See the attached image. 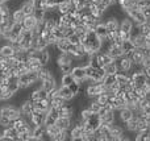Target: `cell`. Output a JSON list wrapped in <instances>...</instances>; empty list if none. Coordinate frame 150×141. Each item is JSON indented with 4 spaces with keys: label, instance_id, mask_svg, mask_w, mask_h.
Listing matches in <instances>:
<instances>
[{
    "label": "cell",
    "instance_id": "6da1fadb",
    "mask_svg": "<svg viewBox=\"0 0 150 141\" xmlns=\"http://www.w3.org/2000/svg\"><path fill=\"white\" fill-rule=\"evenodd\" d=\"M82 45L84 46L86 52L88 54H93V53L99 52L101 47V38H99L98 34L93 30H88L86 37L82 40Z\"/></svg>",
    "mask_w": 150,
    "mask_h": 141
},
{
    "label": "cell",
    "instance_id": "7a4b0ae2",
    "mask_svg": "<svg viewBox=\"0 0 150 141\" xmlns=\"http://www.w3.org/2000/svg\"><path fill=\"white\" fill-rule=\"evenodd\" d=\"M86 77H87V81L84 83H90V82H101L105 75V71H104L103 67H92L90 65H86Z\"/></svg>",
    "mask_w": 150,
    "mask_h": 141
},
{
    "label": "cell",
    "instance_id": "3957f363",
    "mask_svg": "<svg viewBox=\"0 0 150 141\" xmlns=\"http://www.w3.org/2000/svg\"><path fill=\"white\" fill-rule=\"evenodd\" d=\"M37 82H38V77H37V73H33V71H28L18 77V83L21 89H28V87L36 89Z\"/></svg>",
    "mask_w": 150,
    "mask_h": 141
},
{
    "label": "cell",
    "instance_id": "277c9868",
    "mask_svg": "<svg viewBox=\"0 0 150 141\" xmlns=\"http://www.w3.org/2000/svg\"><path fill=\"white\" fill-rule=\"evenodd\" d=\"M105 90L107 87L103 84V82H90V84L86 86V95L88 98H95Z\"/></svg>",
    "mask_w": 150,
    "mask_h": 141
},
{
    "label": "cell",
    "instance_id": "5b68a950",
    "mask_svg": "<svg viewBox=\"0 0 150 141\" xmlns=\"http://www.w3.org/2000/svg\"><path fill=\"white\" fill-rule=\"evenodd\" d=\"M125 12H127V16L134 24H144V23H146V21H148V18L144 16L142 11H141L140 8H137L136 5H134V7H132V8H129V9H127Z\"/></svg>",
    "mask_w": 150,
    "mask_h": 141
},
{
    "label": "cell",
    "instance_id": "8992f818",
    "mask_svg": "<svg viewBox=\"0 0 150 141\" xmlns=\"http://www.w3.org/2000/svg\"><path fill=\"white\" fill-rule=\"evenodd\" d=\"M0 115L3 116H7L8 119H11V120H16V119L21 118V113H20V108L16 107V106L13 104H7V106H3L1 108H0Z\"/></svg>",
    "mask_w": 150,
    "mask_h": 141
},
{
    "label": "cell",
    "instance_id": "52a82bcc",
    "mask_svg": "<svg viewBox=\"0 0 150 141\" xmlns=\"http://www.w3.org/2000/svg\"><path fill=\"white\" fill-rule=\"evenodd\" d=\"M32 40H33V33H32V30H28V29H23L20 36L17 37V41L20 42L21 47H23L24 50L30 49Z\"/></svg>",
    "mask_w": 150,
    "mask_h": 141
},
{
    "label": "cell",
    "instance_id": "ba28073f",
    "mask_svg": "<svg viewBox=\"0 0 150 141\" xmlns=\"http://www.w3.org/2000/svg\"><path fill=\"white\" fill-rule=\"evenodd\" d=\"M115 62H116L119 71H122V73H129V71L132 70L133 62H132V60H130L129 57H127V55H121V57L116 58Z\"/></svg>",
    "mask_w": 150,
    "mask_h": 141
},
{
    "label": "cell",
    "instance_id": "9c48e42d",
    "mask_svg": "<svg viewBox=\"0 0 150 141\" xmlns=\"http://www.w3.org/2000/svg\"><path fill=\"white\" fill-rule=\"evenodd\" d=\"M111 128V136H112V141H121L125 140V128L115 121L113 124L109 125Z\"/></svg>",
    "mask_w": 150,
    "mask_h": 141
},
{
    "label": "cell",
    "instance_id": "30bf717a",
    "mask_svg": "<svg viewBox=\"0 0 150 141\" xmlns=\"http://www.w3.org/2000/svg\"><path fill=\"white\" fill-rule=\"evenodd\" d=\"M20 113H21V118H24L25 120L30 121V116L33 113V103H32L30 99H25L23 103L20 104Z\"/></svg>",
    "mask_w": 150,
    "mask_h": 141
},
{
    "label": "cell",
    "instance_id": "8fae6325",
    "mask_svg": "<svg viewBox=\"0 0 150 141\" xmlns=\"http://www.w3.org/2000/svg\"><path fill=\"white\" fill-rule=\"evenodd\" d=\"M130 79H132V83L134 87H141L142 84H145L146 82L149 81L148 77L145 75L144 70H140V71H134V73L130 74Z\"/></svg>",
    "mask_w": 150,
    "mask_h": 141
},
{
    "label": "cell",
    "instance_id": "7c38bea8",
    "mask_svg": "<svg viewBox=\"0 0 150 141\" xmlns=\"http://www.w3.org/2000/svg\"><path fill=\"white\" fill-rule=\"evenodd\" d=\"M71 74H73L74 79L76 82H79V83H84L86 81H87V77H86V69L84 66H74L73 70H71Z\"/></svg>",
    "mask_w": 150,
    "mask_h": 141
},
{
    "label": "cell",
    "instance_id": "4fadbf2b",
    "mask_svg": "<svg viewBox=\"0 0 150 141\" xmlns=\"http://www.w3.org/2000/svg\"><path fill=\"white\" fill-rule=\"evenodd\" d=\"M46 113L47 112H44V111H33V113L30 116V124L33 127L44 125L45 119H46Z\"/></svg>",
    "mask_w": 150,
    "mask_h": 141
},
{
    "label": "cell",
    "instance_id": "5bb4252c",
    "mask_svg": "<svg viewBox=\"0 0 150 141\" xmlns=\"http://www.w3.org/2000/svg\"><path fill=\"white\" fill-rule=\"evenodd\" d=\"M116 118L119 119L120 121H122V123H127L128 120H130V119L133 118V115H134V112H133L130 108H128L127 106H124V107H121L120 110L116 111Z\"/></svg>",
    "mask_w": 150,
    "mask_h": 141
},
{
    "label": "cell",
    "instance_id": "9a60e30c",
    "mask_svg": "<svg viewBox=\"0 0 150 141\" xmlns=\"http://www.w3.org/2000/svg\"><path fill=\"white\" fill-rule=\"evenodd\" d=\"M46 137V127L45 125H37L33 127L32 129V139L30 141H37V140H45Z\"/></svg>",
    "mask_w": 150,
    "mask_h": 141
},
{
    "label": "cell",
    "instance_id": "2e32d148",
    "mask_svg": "<svg viewBox=\"0 0 150 141\" xmlns=\"http://www.w3.org/2000/svg\"><path fill=\"white\" fill-rule=\"evenodd\" d=\"M55 125L61 131H69L73 127V119L67 118V116H58L57 120H55Z\"/></svg>",
    "mask_w": 150,
    "mask_h": 141
},
{
    "label": "cell",
    "instance_id": "e0dca14e",
    "mask_svg": "<svg viewBox=\"0 0 150 141\" xmlns=\"http://www.w3.org/2000/svg\"><path fill=\"white\" fill-rule=\"evenodd\" d=\"M105 53L111 58H113V60L124 55V52H122V49H121V45H117V44H115V42L109 44V46H108V49L105 50Z\"/></svg>",
    "mask_w": 150,
    "mask_h": 141
},
{
    "label": "cell",
    "instance_id": "ac0fdd59",
    "mask_svg": "<svg viewBox=\"0 0 150 141\" xmlns=\"http://www.w3.org/2000/svg\"><path fill=\"white\" fill-rule=\"evenodd\" d=\"M26 66H28V70L29 71H33V73H37L40 69L44 67V65L41 63L40 58H36V57H30L28 55V61H26Z\"/></svg>",
    "mask_w": 150,
    "mask_h": 141
},
{
    "label": "cell",
    "instance_id": "d6986e66",
    "mask_svg": "<svg viewBox=\"0 0 150 141\" xmlns=\"http://www.w3.org/2000/svg\"><path fill=\"white\" fill-rule=\"evenodd\" d=\"M75 112L74 104H71L70 102H66L65 104H62L61 107H58V115L59 116H67V118H71Z\"/></svg>",
    "mask_w": 150,
    "mask_h": 141
},
{
    "label": "cell",
    "instance_id": "ffe728a7",
    "mask_svg": "<svg viewBox=\"0 0 150 141\" xmlns=\"http://www.w3.org/2000/svg\"><path fill=\"white\" fill-rule=\"evenodd\" d=\"M33 103V111H44V112H47L50 108V99L49 98H45V99H40L36 100Z\"/></svg>",
    "mask_w": 150,
    "mask_h": 141
},
{
    "label": "cell",
    "instance_id": "44dd1931",
    "mask_svg": "<svg viewBox=\"0 0 150 141\" xmlns=\"http://www.w3.org/2000/svg\"><path fill=\"white\" fill-rule=\"evenodd\" d=\"M84 133L83 125H73L69 129V139L70 140H82V136Z\"/></svg>",
    "mask_w": 150,
    "mask_h": 141
},
{
    "label": "cell",
    "instance_id": "7402d4cb",
    "mask_svg": "<svg viewBox=\"0 0 150 141\" xmlns=\"http://www.w3.org/2000/svg\"><path fill=\"white\" fill-rule=\"evenodd\" d=\"M116 121V111L109 110L104 113L103 116H100V124H107V125H111Z\"/></svg>",
    "mask_w": 150,
    "mask_h": 141
},
{
    "label": "cell",
    "instance_id": "603a6c76",
    "mask_svg": "<svg viewBox=\"0 0 150 141\" xmlns=\"http://www.w3.org/2000/svg\"><path fill=\"white\" fill-rule=\"evenodd\" d=\"M95 55H96V60H98L99 66H100V67H104L105 65H108L109 62H112V61H113V58H111L105 52H101V50L96 52Z\"/></svg>",
    "mask_w": 150,
    "mask_h": 141
},
{
    "label": "cell",
    "instance_id": "cb8c5ba5",
    "mask_svg": "<svg viewBox=\"0 0 150 141\" xmlns=\"http://www.w3.org/2000/svg\"><path fill=\"white\" fill-rule=\"evenodd\" d=\"M58 95H59L62 99H65L66 102H71L75 98V95L71 92V90L69 89V86H61L58 87Z\"/></svg>",
    "mask_w": 150,
    "mask_h": 141
},
{
    "label": "cell",
    "instance_id": "d4e9b609",
    "mask_svg": "<svg viewBox=\"0 0 150 141\" xmlns=\"http://www.w3.org/2000/svg\"><path fill=\"white\" fill-rule=\"evenodd\" d=\"M133 25H134V23H133V21L130 20L128 16H125V17L122 18L121 21H120L119 30H120V32H124V33H130V30H132Z\"/></svg>",
    "mask_w": 150,
    "mask_h": 141
},
{
    "label": "cell",
    "instance_id": "484cf974",
    "mask_svg": "<svg viewBox=\"0 0 150 141\" xmlns=\"http://www.w3.org/2000/svg\"><path fill=\"white\" fill-rule=\"evenodd\" d=\"M130 41H132L133 46L138 47V49H142L146 46V37H144L141 33L136 34V36H130Z\"/></svg>",
    "mask_w": 150,
    "mask_h": 141
},
{
    "label": "cell",
    "instance_id": "4316f807",
    "mask_svg": "<svg viewBox=\"0 0 150 141\" xmlns=\"http://www.w3.org/2000/svg\"><path fill=\"white\" fill-rule=\"evenodd\" d=\"M41 83V87L45 90V91H47V94H49L50 91H53L54 89H57V81H55L54 77H50V78L45 79V81L40 82Z\"/></svg>",
    "mask_w": 150,
    "mask_h": 141
},
{
    "label": "cell",
    "instance_id": "83f0119b",
    "mask_svg": "<svg viewBox=\"0 0 150 141\" xmlns=\"http://www.w3.org/2000/svg\"><path fill=\"white\" fill-rule=\"evenodd\" d=\"M5 137H8L9 139V141H16L18 140V132L17 129L15 128V127L9 125V127H5V128H3V133Z\"/></svg>",
    "mask_w": 150,
    "mask_h": 141
},
{
    "label": "cell",
    "instance_id": "f1b7e54d",
    "mask_svg": "<svg viewBox=\"0 0 150 141\" xmlns=\"http://www.w3.org/2000/svg\"><path fill=\"white\" fill-rule=\"evenodd\" d=\"M37 18L34 17L33 15H28L25 16V18L23 20V23H21V25H23L24 29H28V30H32V29L34 28V26L37 25Z\"/></svg>",
    "mask_w": 150,
    "mask_h": 141
},
{
    "label": "cell",
    "instance_id": "f546056e",
    "mask_svg": "<svg viewBox=\"0 0 150 141\" xmlns=\"http://www.w3.org/2000/svg\"><path fill=\"white\" fill-rule=\"evenodd\" d=\"M25 13L23 12V9L21 8H16V9H13L12 12H11V17H12V20L15 21V23H23V20L25 18Z\"/></svg>",
    "mask_w": 150,
    "mask_h": 141
},
{
    "label": "cell",
    "instance_id": "4dcf8cb0",
    "mask_svg": "<svg viewBox=\"0 0 150 141\" xmlns=\"http://www.w3.org/2000/svg\"><path fill=\"white\" fill-rule=\"evenodd\" d=\"M95 33L98 34V37L99 38H105L107 37V34H108V29H107V26H105V24L103 23V21H100V23L96 25V28H95Z\"/></svg>",
    "mask_w": 150,
    "mask_h": 141
},
{
    "label": "cell",
    "instance_id": "1f68e13d",
    "mask_svg": "<svg viewBox=\"0 0 150 141\" xmlns=\"http://www.w3.org/2000/svg\"><path fill=\"white\" fill-rule=\"evenodd\" d=\"M61 132V129L58 128L55 124H53V125H47L46 127V137L49 140H54L55 137H57V135Z\"/></svg>",
    "mask_w": 150,
    "mask_h": 141
},
{
    "label": "cell",
    "instance_id": "d6a6232c",
    "mask_svg": "<svg viewBox=\"0 0 150 141\" xmlns=\"http://www.w3.org/2000/svg\"><path fill=\"white\" fill-rule=\"evenodd\" d=\"M136 141H150V128L146 127L145 129L140 131L138 133H136V137H134Z\"/></svg>",
    "mask_w": 150,
    "mask_h": 141
},
{
    "label": "cell",
    "instance_id": "836d02e7",
    "mask_svg": "<svg viewBox=\"0 0 150 141\" xmlns=\"http://www.w3.org/2000/svg\"><path fill=\"white\" fill-rule=\"evenodd\" d=\"M0 53H3L5 57H12V55H15V49L12 47V45L9 42H5L0 46Z\"/></svg>",
    "mask_w": 150,
    "mask_h": 141
},
{
    "label": "cell",
    "instance_id": "e575fe53",
    "mask_svg": "<svg viewBox=\"0 0 150 141\" xmlns=\"http://www.w3.org/2000/svg\"><path fill=\"white\" fill-rule=\"evenodd\" d=\"M20 8L23 9V12L25 13L26 16H28V15H33L34 5H33V1H32V0H25V1L21 4Z\"/></svg>",
    "mask_w": 150,
    "mask_h": 141
},
{
    "label": "cell",
    "instance_id": "d590c367",
    "mask_svg": "<svg viewBox=\"0 0 150 141\" xmlns=\"http://www.w3.org/2000/svg\"><path fill=\"white\" fill-rule=\"evenodd\" d=\"M70 9H71L70 0H63V1H61L59 4L57 5V11L61 13V15H63V13H69Z\"/></svg>",
    "mask_w": 150,
    "mask_h": 141
},
{
    "label": "cell",
    "instance_id": "8d00e7d4",
    "mask_svg": "<svg viewBox=\"0 0 150 141\" xmlns=\"http://www.w3.org/2000/svg\"><path fill=\"white\" fill-rule=\"evenodd\" d=\"M37 77H38V82H42V81H45V79L50 78V77H54V75L47 70V67H45L44 66L42 69H40V70L37 71Z\"/></svg>",
    "mask_w": 150,
    "mask_h": 141
},
{
    "label": "cell",
    "instance_id": "74e56055",
    "mask_svg": "<svg viewBox=\"0 0 150 141\" xmlns=\"http://www.w3.org/2000/svg\"><path fill=\"white\" fill-rule=\"evenodd\" d=\"M100 103L98 102V100L95 99V98H91L90 99V103H88V106H87V108L91 111L92 113H98L99 112V110H100Z\"/></svg>",
    "mask_w": 150,
    "mask_h": 141
},
{
    "label": "cell",
    "instance_id": "f35d334b",
    "mask_svg": "<svg viewBox=\"0 0 150 141\" xmlns=\"http://www.w3.org/2000/svg\"><path fill=\"white\" fill-rule=\"evenodd\" d=\"M40 61H41V63L44 66H46L47 63L52 61V57H50V53H49V50H47V47H46V49H44V50H41V54H40Z\"/></svg>",
    "mask_w": 150,
    "mask_h": 141
},
{
    "label": "cell",
    "instance_id": "ab89813d",
    "mask_svg": "<svg viewBox=\"0 0 150 141\" xmlns=\"http://www.w3.org/2000/svg\"><path fill=\"white\" fill-rule=\"evenodd\" d=\"M73 82H75V79H74V77H73V74L71 73H69V74H62V77H61V86H70Z\"/></svg>",
    "mask_w": 150,
    "mask_h": 141
},
{
    "label": "cell",
    "instance_id": "60d3db41",
    "mask_svg": "<svg viewBox=\"0 0 150 141\" xmlns=\"http://www.w3.org/2000/svg\"><path fill=\"white\" fill-rule=\"evenodd\" d=\"M101 82H103V84L105 87H109L111 84L116 83V74H105Z\"/></svg>",
    "mask_w": 150,
    "mask_h": 141
},
{
    "label": "cell",
    "instance_id": "b9f144b4",
    "mask_svg": "<svg viewBox=\"0 0 150 141\" xmlns=\"http://www.w3.org/2000/svg\"><path fill=\"white\" fill-rule=\"evenodd\" d=\"M66 103V100L65 99H62V98L59 96V95H54V96H52L50 98V106L52 107H61L62 104H65Z\"/></svg>",
    "mask_w": 150,
    "mask_h": 141
},
{
    "label": "cell",
    "instance_id": "7bdbcfd3",
    "mask_svg": "<svg viewBox=\"0 0 150 141\" xmlns=\"http://www.w3.org/2000/svg\"><path fill=\"white\" fill-rule=\"evenodd\" d=\"M117 4L120 5V8H121V9L127 11V9H129V8L134 7V5H136V0H119V1H117Z\"/></svg>",
    "mask_w": 150,
    "mask_h": 141
},
{
    "label": "cell",
    "instance_id": "ee69618b",
    "mask_svg": "<svg viewBox=\"0 0 150 141\" xmlns=\"http://www.w3.org/2000/svg\"><path fill=\"white\" fill-rule=\"evenodd\" d=\"M95 99L98 100L99 103H100V106H105V104H108L109 95H108V92H107V90H105V91H103V92H100V94H99L98 96H95Z\"/></svg>",
    "mask_w": 150,
    "mask_h": 141
},
{
    "label": "cell",
    "instance_id": "f6af8a7d",
    "mask_svg": "<svg viewBox=\"0 0 150 141\" xmlns=\"http://www.w3.org/2000/svg\"><path fill=\"white\" fill-rule=\"evenodd\" d=\"M104 71H105V74H116L117 71H119V69H117V65L116 62H115V60L112 61V62H109L108 65L104 66Z\"/></svg>",
    "mask_w": 150,
    "mask_h": 141
},
{
    "label": "cell",
    "instance_id": "bcb514c9",
    "mask_svg": "<svg viewBox=\"0 0 150 141\" xmlns=\"http://www.w3.org/2000/svg\"><path fill=\"white\" fill-rule=\"evenodd\" d=\"M121 49H122V52H124V55H128L133 49H134V46H133V44H132L130 40H127V41H122Z\"/></svg>",
    "mask_w": 150,
    "mask_h": 141
},
{
    "label": "cell",
    "instance_id": "7dc6e473",
    "mask_svg": "<svg viewBox=\"0 0 150 141\" xmlns=\"http://www.w3.org/2000/svg\"><path fill=\"white\" fill-rule=\"evenodd\" d=\"M138 25V29H140V33L142 34L144 37H148L150 34V24L146 21L144 24H137Z\"/></svg>",
    "mask_w": 150,
    "mask_h": 141
},
{
    "label": "cell",
    "instance_id": "c3c4849f",
    "mask_svg": "<svg viewBox=\"0 0 150 141\" xmlns=\"http://www.w3.org/2000/svg\"><path fill=\"white\" fill-rule=\"evenodd\" d=\"M73 67H74V66L71 65V63H61V65H58V70L61 71V74H69V73H71Z\"/></svg>",
    "mask_w": 150,
    "mask_h": 141
},
{
    "label": "cell",
    "instance_id": "681fc988",
    "mask_svg": "<svg viewBox=\"0 0 150 141\" xmlns=\"http://www.w3.org/2000/svg\"><path fill=\"white\" fill-rule=\"evenodd\" d=\"M33 16L37 18V21H42L45 18V9H42V8H34Z\"/></svg>",
    "mask_w": 150,
    "mask_h": 141
},
{
    "label": "cell",
    "instance_id": "f907efd6",
    "mask_svg": "<svg viewBox=\"0 0 150 141\" xmlns=\"http://www.w3.org/2000/svg\"><path fill=\"white\" fill-rule=\"evenodd\" d=\"M65 140H69V131H61L54 139V141H65Z\"/></svg>",
    "mask_w": 150,
    "mask_h": 141
},
{
    "label": "cell",
    "instance_id": "816d5d0a",
    "mask_svg": "<svg viewBox=\"0 0 150 141\" xmlns=\"http://www.w3.org/2000/svg\"><path fill=\"white\" fill-rule=\"evenodd\" d=\"M67 40L71 42V44H74V45H79L80 42H82V41H80V37L78 36V34L75 33V32H74L73 34H70V36L67 37Z\"/></svg>",
    "mask_w": 150,
    "mask_h": 141
},
{
    "label": "cell",
    "instance_id": "f5cc1de1",
    "mask_svg": "<svg viewBox=\"0 0 150 141\" xmlns=\"http://www.w3.org/2000/svg\"><path fill=\"white\" fill-rule=\"evenodd\" d=\"M0 125L1 127H9V125H12V120L11 119H8L7 116H3V115H0Z\"/></svg>",
    "mask_w": 150,
    "mask_h": 141
},
{
    "label": "cell",
    "instance_id": "db71d44e",
    "mask_svg": "<svg viewBox=\"0 0 150 141\" xmlns=\"http://www.w3.org/2000/svg\"><path fill=\"white\" fill-rule=\"evenodd\" d=\"M79 87H80V83H79V82L75 81V82H73V83L70 84V86H69V89L71 90V92H73L74 95H76V94H78V91H79Z\"/></svg>",
    "mask_w": 150,
    "mask_h": 141
},
{
    "label": "cell",
    "instance_id": "11a10c76",
    "mask_svg": "<svg viewBox=\"0 0 150 141\" xmlns=\"http://www.w3.org/2000/svg\"><path fill=\"white\" fill-rule=\"evenodd\" d=\"M57 37H55V34L53 33H49V36L46 37V42H47V45H55V42H57Z\"/></svg>",
    "mask_w": 150,
    "mask_h": 141
},
{
    "label": "cell",
    "instance_id": "9f6ffc18",
    "mask_svg": "<svg viewBox=\"0 0 150 141\" xmlns=\"http://www.w3.org/2000/svg\"><path fill=\"white\" fill-rule=\"evenodd\" d=\"M55 120H57L55 118H53L52 115H47V113H46V119H45V124H44V125L45 127L53 125V124H55Z\"/></svg>",
    "mask_w": 150,
    "mask_h": 141
},
{
    "label": "cell",
    "instance_id": "6f0895ef",
    "mask_svg": "<svg viewBox=\"0 0 150 141\" xmlns=\"http://www.w3.org/2000/svg\"><path fill=\"white\" fill-rule=\"evenodd\" d=\"M141 11H142L144 16H145L146 18H150V7H146V8H144V9H141Z\"/></svg>",
    "mask_w": 150,
    "mask_h": 141
},
{
    "label": "cell",
    "instance_id": "680465c9",
    "mask_svg": "<svg viewBox=\"0 0 150 141\" xmlns=\"http://www.w3.org/2000/svg\"><path fill=\"white\" fill-rule=\"evenodd\" d=\"M144 73H145V75L148 77V79H150V66H146V67H144Z\"/></svg>",
    "mask_w": 150,
    "mask_h": 141
},
{
    "label": "cell",
    "instance_id": "91938a15",
    "mask_svg": "<svg viewBox=\"0 0 150 141\" xmlns=\"http://www.w3.org/2000/svg\"><path fill=\"white\" fill-rule=\"evenodd\" d=\"M5 60H7V57H5V55H4V54H3V53H0V62H1V63H3V62H4V61H5Z\"/></svg>",
    "mask_w": 150,
    "mask_h": 141
},
{
    "label": "cell",
    "instance_id": "94428289",
    "mask_svg": "<svg viewBox=\"0 0 150 141\" xmlns=\"http://www.w3.org/2000/svg\"><path fill=\"white\" fill-rule=\"evenodd\" d=\"M3 128H4V127H1V125H0V135L3 133Z\"/></svg>",
    "mask_w": 150,
    "mask_h": 141
},
{
    "label": "cell",
    "instance_id": "6125c7cd",
    "mask_svg": "<svg viewBox=\"0 0 150 141\" xmlns=\"http://www.w3.org/2000/svg\"><path fill=\"white\" fill-rule=\"evenodd\" d=\"M3 1H4V0H0V4H1V3H3Z\"/></svg>",
    "mask_w": 150,
    "mask_h": 141
},
{
    "label": "cell",
    "instance_id": "be15d7a7",
    "mask_svg": "<svg viewBox=\"0 0 150 141\" xmlns=\"http://www.w3.org/2000/svg\"><path fill=\"white\" fill-rule=\"evenodd\" d=\"M0 67H1V62H0Z\"/></svg>",
    "mask_w": 150,
    "mask_h": 141
},
{
    "label": "cell",
    "instance_id": "e7e4bbea",
    "mask_svg": "<svg viewBox=\"0 0 150 141\" xmlns=\"http://www.w3.org/2000/svg\"><path fill=\"white\" fill-rule=\"evenodd\" d=\"M0 36H1V32H0Z\"/></svg>",
    "mask_w": 150,
    "mask_h": 141
},
{
    "label": "cell",
    "instance_id": "03108f58",
    "mask_svg": "<svg viewBox=\"0 0 150 141\" xmlns=\"http://www.w3.org/2000/svg\"><path fill=\"white\" fill-rule=\"evenodd\" d=\"M149 83H150V79H149Z\"/></svg>",
    "mask_w": 150,
    "mask_h": 141
},
{
    "label": "cell",
    "instance_id": "003e7915",
    "mask_svg": "<svg viewBox=\"0 0 150 141\" xmlns=\"http://www.w3.org/2000/svg\"><path fill=\"white\" fill-rule=\"evenodd\" d=\"M149 128H150V125H149Z\"/></svg>",
    "mask_w": 150,
    "mask_h": 141
}]
</instances>
